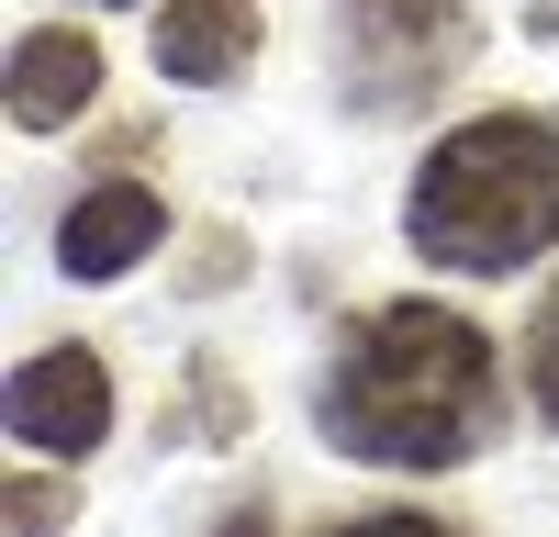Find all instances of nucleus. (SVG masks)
Masks as SVG:
<instances>
[{"instance_id":"f257e3e1","label":"nucleus","mask_w":559,"mask_h":537,"mask_svg":"<svg viewBox=\"0 0 559 537\" xmlns=\"http://www.w3.org/2000/svg\"><path fill=\"white\" fill-rule=\"evenodd\" d=\"M313 426L324 448H347L369 470H459L503 426V358L448 302H369L336 336Z\"/></svg>"},{"instance_id":"f03ea898","label":"nucleus","mask_w":559,"mask_h":537,"mask_svg":"<svg viewBox=\"0 0 559 537\" xmlns=\"http://www.w3.org/2000/svg\"><path fill=\"white\" fill-rule=\"evenodd\" d=\"M426 268H526L559 247V112H481L426 146L403 202Z\"/></svg>"},{"instance_id":"7ed1b4c3","label":"nucleus","mask_w":559,"mask_h":537,"mask_svg":"<svg viewBox=\"0 0 559 537\" xmlns=\"http://www.w3.org/2000/svg\"><path fill=\"white\" fill-rule=\"evenodd\" d=\"M459 0H347V68L369 102H426V90L459 68Z\"/></svg>"},{"instance_id":"20e7f679","label":"nucleus","mask_w":559,"mask_h":537,"mask_svg":"<svg viewBox=\"0 0 559 537\" xmlns=\"http://www.w3.org/2000/svg\"><path fill=\"white\" fill-rule=\"evenodd\" d=\"M102 426H112V381H102L90 347H45V358L12 370V437L34 460H90Z\"/></svg>"},{"instance_id":"39448f33","label":"nucleus","mask_w":559,"mask_h":537,"mask_svg":"<svg viewBox=\"0 0 559 537\" xmlns=\"http://www.w3.org/2000/svg\"><path fill=\"white\" fill-rule=\"evenodd\" d=\"M157 191L146 179H102L68 224H57V268L68 281H123V268H146V247H157Z\"/></svg>"},{"instance_id":"423d86ee","label":"nucleus","mask_w":559,"mask_h":537,"mask_svg":"<svg viewBox=\"0 0 559 537\" xmlns=\"http://www.w3.org/2000/svg\"><path fill=\"white\" fill-rule=\"evenodd\" d=\"M90 90H102V45H90V34H23V45H12V123H23V134L79 123Z\"/></svg>"},{"instance_id":"0eeeda50","label":"nucleus","mask_w":559,"mask_h":537,"mask_svg":"<svg viewBox=\"0 0 559 537\" xmlns=\"http://www.w3.org/2000/svg\"><path fill=\"white\" fill-rule=\"evenodd\" d=\"M258 57V0H168L157 12V68L168 79H236Z\"/></svg>"},{"instance_id":"6e6552de","label":"nucleus","mask_w":559,"mask_h":537,"mask_svg":"<svg viewBox=\"0 0 559 537\" xmlns=\"http://www.w3.org/2000/svg\"><path fill=\"white\" fill-rule=\"evenodd\" d=\"M526 392H537V415L559 426V291L526 313Z\"/></svg>"},{"instance_id":"1a4fd4ad","label":"nucleus","mask_w":559,"mask_h":537,"mask_svg":"<svg viewBox=\"0 0 559 537\" xmlns=\"http://www.w3.org/2000/svg\"><path fill=\"white\" fill-rule=\"evenodd\" d=\"M526 23H537V34H559V0H526Z\"/></svg>"}]
</instances>
